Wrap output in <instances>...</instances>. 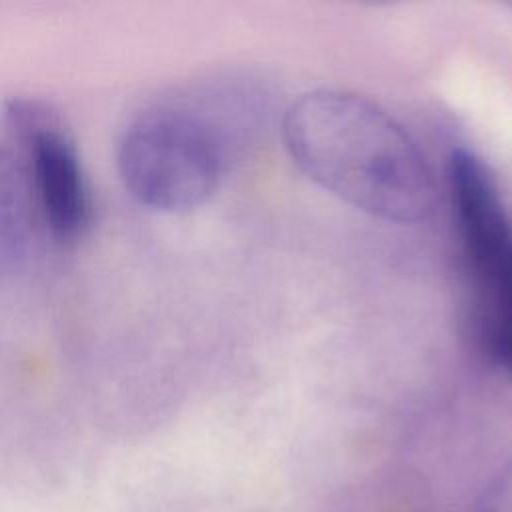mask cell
<instances>
[{
    "label": "cell",
    "mask_w": 512,
    "mask_h": 512,
    "mask_svg": "<svg viewBox=\"0 0 512 512\" xmlns=\"http://www.w3.org/2000/svg\"><path fill=\"white\" fill-rule=\"evenodd\" d=\"M448 198L474 346L512 378V216L488 166L466 148L450 152Z\"/></svg>",
    "instance_id": "7a4b0ae2"
},
{
    "label": "cell",
    "mask_w": 512,
    "mask_h": 512,
    "mask_svg": "<svg viewBox=\"0 0 512 512\" xmlns=\"http://www.w3.org/2000/svg\"><path fill=\"white\" fill-rule=\"evenodd\" d=\"M294 164L320 188L386 222L426 220L434 174L412 136L376 102L336 88L298 96L284 114Z\"/></svg>",
    "instance_id": "6da1fadb"
},
{
    "label": "cell",
    "mask_w": 512,
    "mask_h": 512,
    "mask_svg": "<svg viewBox=\"0 0 512 512\" xmlns=\"http://www.w3.org/2000/svg\"><path fill=\"white\" fill-rule=\"evenodd\" d=\"M472 512H512V462L488 480Z\"/></svg>",
    "instance_id": "5b68a950"
},
{
    "label": "cell",
    "mask_w": 512,
    "mask_h": 512,
    "mask_svg": "<svg viewBox=\"0 0 512 512\" xmlns=\"http://www.w3.org/2000/svg\"><path fill=\"white\" fill-rule=\"evenodd\" d=\"M118 168L140 204L180 212L214 194L226 168V146L210 118L168 104L130 122L118 146Z\"/></svg>",
    "instance_id": "3957f363"
},
{
    "label": "cell",
    "mask_w": 512,
    "mask_h": 512,
    "mask_svg": "<svg viewBox=\"0 0 512 512\" xmlns=\"http://www.w3.org/2000/svg\"><path fill=\"white\" fill-rule=\"evenodd\" d=\"M8 116L24 142L44 222L58 238H76L90 220V194L74 142L38 102L12 100Z\"/></svg>",
    "instance_id": "277c9868"
}]
</instances>
